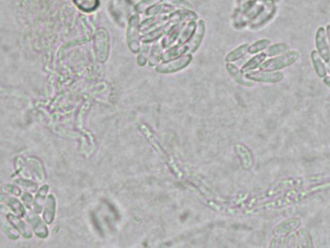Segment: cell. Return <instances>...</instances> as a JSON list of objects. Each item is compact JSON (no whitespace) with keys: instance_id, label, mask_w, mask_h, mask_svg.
<instances>
[{"instance_id":"1","label":"cell","mask_w":330,"mask_h":248,"mask_svg":"<svg viewBox=\"0 0 330 248\" xmlns=\"http://www.w3.org/2000/svg\"><path fill=\"white\" fill-rule=\"evenodd\" d=\"M300 57V52L296 50H289V52H285L277 56H273L270 59L263 62L260 66V70H269V71H278L286 67H289L296 61Z\"/></svg>"},{"instance_id":"2","label":"cell","mask_w":330,"mask_h":248,"mask_svg":"<svg viewBox=\"0 0 330 248\" xmlns=\"http://www.w3.org/2000/svg\"><path fill=\"white\" fill-rule=\"evenodd\" d=\"M245 77L248 80L257 83H276L281 82L285 76L284 73L280 71H269V70L259 69V71H250L245 73Z\"/></svg>"},{"instance_id":"3","label":"cell","mask_w":330,"mask_h":248,"mask_svg":"<svg viewBox=\"0 0 330 248\" xmlns=\"http://www.w3.org/2000/svg\"><path fill=\"white\" fill-rule=\"evenodd\" d=\"M316 49L320 53V56L323 58L325 63L330 62V47L327 35H326V29L322 26H320L316 32Z\"/></svg>"},{"instance_id":"4","label":"cell","mask_w":330,"mask_h":248,"mask_svg":"<svg viewBox=\"0 0 330 248\" xmlns=\"http://www.w3.org/2000/svg\"><path fill=\"white\" fill-rule=\"evenodd\" d=\"M108 37L106 32H104L103 29H99L96 33L95 36V47H96V52H97V56L98 58L104 61L107 58L108 55Z\"/></svg>"},{"instance_id":"5","label":"cell","mask_w":330,"mask_h":248,"mask_svg":"<svg viewBox=\"0 0 330 248\" xmlns=\"http://www.w3.org/2000/svg\"><path fill=\"white\" fill-rule=\"evenodd\" d=\"M300 220L299 218H291L289 220H286L284 222H281L276 227L273 229V234L276 236H285L291 233L292 231L296 230L300 227Z\"/></svg>"},{"instance_id":"6","label":"cell","mask_w":330,"mask_h":248,"mask_svg":"<svg viewBox=\"0 0 330 248\" xmlns=\"http://www.w3.org/2000/svg\"><path fill=\"white\" fill-rule=\"evenodd\" d=\"M138 18L135 17L129 23L128 27V33H127V38H128V44L130 49L134 52H137L140 49V43L138 41Z\"/></svg>"},{"instance_id":"7","label":"cell","mask_w":330,"mask_h":248,"mask_svg":"<svg viewBox=\"0 0 330 248\" xmlns=\"http://www.w3.org/2000/svg\"><path fill=\"white\" fill-rule=\"evenodd\" d=\"M226 68H227V73L230 75V77L237 83L241 84V85H244V86H253L254 85L253 81H250V80H248L246 77H244L243 72L235 64H233L230 62H227Z\"/></svg>"},{"instance_id":"8","label":"cell","mask_w":330,"mask_h":248,"mask_svg":"<svg viewBox=\"0 0 330 248\" xmlns=\"http://www.w3.org/2000/svg\"><path fill=\"white\" fill-rule=\"evenodd\" d=\"M191 61V56H184L181 57L179 59H177L176 61L170 62V63H165V64H161L157 67V70L160 72H174V71H177L180 70L182 68H184L186 65L189 64V62Z\"/></svg>"},{"instance_id":"9","label":"cell","mask_w":330,"mask_h":248,"mask_svg":"<svg viewBox=\"0 0 330 248\" xmlns=\"http://www.w3.org/2000/svg\"><path fill=\"white\" fill-rule=\"evenodd\" d=\"M311 60H312L313 67L315 69V72L317 73V75L320 78H324L327 73L326 64L317 50L311 52Z\"/></svg>"},{"instance_id":"10","label":"cell","mask_w":330,"mask_h":248,"mask_svg":"<svg viewBox=\"0 0 330 248\" xmlns=\"http://www.w3.org/2000/svg\"><path fill=\"white\" fill-rule=\"evenodd\" d=\"M268 55L266 52H260L259 54H257L253 56L251 59H249L241 68V71L243 73L250 72L252 70H255L256 68L259 67L263 62L266 61Z\"/></svg>"},{"instance_id":"11","label":"cell","mask_w":330,"mask_h":248,"mask_svg":"<svg viewBox=\"0 0 330 248\" xmlns=\"http://www.w3.org/2000/svg\"><path fill=\"white\" fill-rule=\"evenodd\" d=\"M249 47L250 44L249 43H244L241 44L240 46H238L237 49L233 50L232 52H228L226 56V61L227 62H235L238 61L239 59H241L243 56H245V54L249 52Z\"/></svg>"},{"instance_id":"12","label":"cell","mask_w":330,"mask_h":248,"mask_svg":"<svg viewBox=\"0 0 330 248\" xmlns=\"http://www.w3.org/2000/svg\"><path fill=\"white\" fill-rule=\"evenodd\" d=\"M236 151L238 152V156L241 160L242 167L246 170H249L253 165V158L249 149L244 145H239L236 146Z\"/></svg>"},{"instance_id":"13","label":"cell","mask_w":330,"mask_h":248,"mask_svg":"<svg viewBox=\"0 0 330 248\" xmlns=\"http://www.w3.org/2000/svg\"><path fill=\"white\" fill-rule=\"evenodd\" d=\"M205 30H206L205 22H204V21H200V22H199V26H197V30H196V34H195L193 40L187 46V48H186L187 51H189V52L196 51V48L200 46L201 42L203 41V37L205 35Z\"/></svg>"},{"instance_id":"14","label":"cell","mask_w":330,"mask_h":248,"mask_svg":"<svg viewBox=\"0 0 330 248\" xmlns=\"http://www.w3.org/2000/svg\"><path fill=\"white\" fill-rule=\"evenodd\" d=\"M290 50V47L286 43H276V44H271L269 48L267 49L266 53L269 57L277 56L280 54H283L285 52H289Z\"/></svg>"},{"instance_id":"15","label":"cell","mask_w":330,"mask_h":248,"mask_svg":"<svg viewBox=\"0 0 330 248\" xmlns=\"http://www.w3.org/2000/svg\"><path fill=\"white\" fill-rule=\"evenodd\" d=\"M270 45H271V40L270 39H266V38L254 42L253 44H250L249 53L255 54V53L262 52V51L267 50Z\"/></svg>"},{"instance_id":"16","label":"cell","mask_w":330,"mask_h":248,"mask_svg":"<svg viewBox=\"0 0 330 248\" xmlns=\"http://www.w3.org/2000/svg\"><path fill=\"white\" fill-rule=\"evenodd\" d=\"M76 5L85 12L95 10L99 5V0H75Z\"/></svg>"},{"instance_id":"17","label":"cell","mask_w":330,"mask_h":248,"mask_svg":"<svg viewBox=\"0 0 330 248\" xmlns=\"http://www.w3.org/2000/svg\"><path fill=\"white\" fill-rule=\"evenodd\" d=\"M54 198L52 195L49 196L48 202H47V207H46V211L44 213V219L48 222L51 223L53 219V215L55 213V203H54Z\"/></svg>"},{"instance_id":"18","label":"cell","mask_w":330,"mask_h":248,"mask_svg":"<svg viewBox=\"0 0 330 248\" xmlns=\"http://www.w3.org/2000/svg\"><path fill=\"white\" fill-rule=\"evenodd\" d=\"M28 221L32 224V227L34 228L35 232H37L38 227L40 228V237L41 238H45L48 236V229L45 227V225L43 224L41 219L38 216H29Z\"/></svg>"},{"instance_id":"19","label":"cell","mask_w":330,"mask_h":248,"mask_svg":"<svg viewBox=\"0 0 330 248\" xmlns=\"http://www.w3.org/2000/svg\"><path fill=\"white\" fill-rule=\"evenodd\" d=\"M48 190H49V187H48V185L43 186L41 189H40L38 195L36 197L35 204H34V205H35V210H36V212H40V211H41L42 204H43V202H44L45 197L47 195Z\"/></svg>"},{"instance_id":"20","label":"cell","mask_w":330,"mask_h":248,"mask_svg":"<svg viewBox=\"0 0 330 248\" xmlns=\"http://www.w3.org/2000/svg\"><path fill=\"white\" fill-rule=\"evenodd\" d=\"M298 241L300 240V246H312V241L308 232L306 230H300L296 233Z\"/></svg>"},{"instance_id":"21","label":"cell","mask_w":330,"mask_h":248,"mask_svg":"<svg viewBox=\"0 0 330 248\" xmlns=\"http://www.w3.org/2000/svg\"><path fill=\"white\" fill-rule=\"evenodd\" d=\"M8 200L10 201L9 203H12V204H13V206L10 205L11 208H12L14 211H16V213H17L18 216H21L22 214H24V210L22 209V207H21V205L19 203L18 200H15V199H12V198H9Z\"/></svg>"},{"instance_id":"22","label":"cell","mask_w":330,"mask_h":248,"mask_svg":"<svg viewBox=\"0 0 330 248\" xmlns=\"http://www.w3.org/2000/svg\"><path fill=\"white\" fill-rule=\"evenodd\" d=\"M22 200H23L25 205L30 207V202H32V197L30 195H24V196L22 197Z\"/></svg>"},{"instance_id":"23","label":"cell","mask_w":330,"mask_h":248,"mask_svg":"<svg viewBox=\"0 0 330 248\" xmlns=\"http://www.w3.org/2000/svg\"><path fill=\"white\" fill-rule=\"evenodd\" d=\"M323 83H325L328 87H330V75L329 76H325L323 78Z\"/></svg>"},{"instance_id":"24","label":"cell","mask_w":330,"mask_h":248,"mask_svg":"<svg viewBox=\"0 0 330 248\" xmlns=\"http://www.w3.org/2000/svg\"><path fill=\"white\" fill-rule=\"evenodd\" d=\"M325 29H326V35H327V39H328L330 47V24H327V26H326Z\"/></svg>"},{"instance_id":"25","label":"cell","mask_w":330,"mask_h":248,"mask_svg":"<svg viewBox=\"0 0 330 248\" xmlns=\"http://www.w3.org/2000/svg\"><path fill=\"white\" fill-rule=\"evenodd\" d=\"M326 70H327V72L329 73L330 75V62L326 63Z\"/></svg>"}]
</instances>
